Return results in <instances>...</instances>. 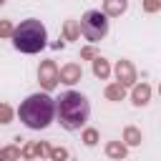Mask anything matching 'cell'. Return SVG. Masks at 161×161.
I'll list each match as a JSON object with an SVG mask.
<instances>
[{
	"instance_id": "2e32d148",
	"label": "cell",
	"mask_w": 161,
	"mask_h": 161,
	"mask_svg": "<svg viewBox=\"0 0 161 161\" xmlns=\"http://www.w3.org/2000/svg\"><path fill=\"white\" fill-rule=\"evenodd\" d=\"M86 143H96V133H88L86 136Z\"/></svg>"
},
{
	"instance_id": "4fadbf2b",
	"label": "cell",
	"mask_w": 161,
	"mask_h": 161,
	"mask_svg": "<svg viewBox=\"0 0 161 161\" xmlns=\"http://www.w3.org/2000/svg\"><path fill=\"white\" fill-rule=\"evenodd\" d=\"M0 118H3V123H5L8 118H10V111H8L5 106H0Z\"/></svg>"
},
{
	"instance_id": "6da1fadb",
	"label": "cell",
	"mask_w": 161,
	"mask_h": 161,
	"mask_svg": "<svg viewBox=\"0 0 161 161\" xmlns=\"http://www.w3.org/2000/svg\"><path fill=\"white\" fill-rule=\"evenodd\" d=\"M18 116L28 128L40 131V128L50 126V121L55 118V101L48 93H33L20 103Z\"/></svg>"
},
{
	"instance_id": "7a4b0ae2",
	"label": "cell",
	"mask_w": 161,
	"mask_h": 161,
	"mask_svg": "<svg viewBox=\"0 0 161 161\" xmlns=\"http://www.w3.org/2000/svg\"><path fill=\"white\" fill-rule=\"evenodd\" d=\"M88 113H91L88 98L80 96V93H75V91H65L55 101V116H58L60 126L68 128V131H78L88 121Z\"/></svg>"
},
{
	"instance_id": "277c9868",
	"label": "cell",
	"mask_w": 161,
	"mask_h": 161,
	"mask_svg": "<svg viewBox=\"0 0 161 161\" xmlns=\"http://www.w3.org/2000/svg\"><path fill=\"white\" fill-rule=\"evenodd\" d=\"M80 33L88 38V40H101L106 33H108V20L101 10H88L80 20Z\"/></svg>"
},
{
	"instance_id": "5b68a950",
	"label": "cell",
	"mask_w": 161,
	"mask_h": 161,
	"mask_svg": "<svg viewBox=\"0 0 161 161\" xmlns=\"http://www.w3.org/2000/svg\"><path fill=\"white\" fill-rule=\"evenodd\" d=\"M40 80H43L45 88H53V86H55V80H58V70H55L53 63H45V65L40 68Z\"/></svg>"
},
{
	"instance_id": "52a82bcc",
	"label": "cell",
	"mask_w": 161,
	"mask_h": 161,
	"mask_svg": "<svg viewBox=\"0 0 161 161\" xmlns=\"http://www.w3.org/2000/svg\"><path fill=\"white\" fill-rule=\"evenodd\" d=\"M126 10V0H106V13L108 15H121Z\"/></svg>"
},
{
	"instance_id": "9a60e30c",
	"label": "cell",
	"mask_w": 161,
	"mask_h": 161,
	"mask_svg": "<svg viewBox=\"0 0 161 161\" xmlns=\"http://www.w3.org/2000/svg\"><path fill=\"white\" fill-rule=\"evenodd\" d=\"M146 8H148V10H156V8H158V3H156V0H148V3H146Z\"/></svg>"
},
{
	"instance_id": "5bb4252c",
	"label": "cell",
	"mask_w": 161,
	"mask_h": 161,
	"mask_svg": "<svg viewBox=\"0 0 161 161\" xmlns=\"http://www.w3.org/2000/svg\"><path fill=\"white\" fill-rule=\"evenodd\" d=\"M65 30H68V35H70V38L75 35V25H73V23H68V25H65Z\"/></svg>"
},
{
	"instance_id": "7c38bea8",
	"label": "cell",
	"mask_w": 161,
	"mask_h": 161,
	"mask_svg": "<svg viewBox=\"0 0 161 161\" xmlns=\"http://www.w3.org/2000/svg\"><path fill=\"white\" fill-rule=\"evenodd\" d=\"M10 33H13L10 23H0V35H10Z\"/></svg>"
},
{
	"instance_id": "8992f818",
	"label": "cell",
	"mask_w": 161,
	"mask_h": 161,
	"mask_svg": "<svg viewBox=\"0 0 161 161\" xmlns=\"http://www.w3.org/2000/svg\"><path fill=\"white\" fill-rule=\"evenodd\" d=\"M58 78L65 80V83H75V80L80 78V68H78V65H68V68H63V70L58 73Z\"/></svg>"
},
{
	"instance_id": "8fae6325",
	"label": "cell",
	"mask_w": 161,
	"mask_h": 161,
	"mask_svg": "<svg viewBox=\"0 0 161 161\" xmlns=\"http://www.w3.org/2000/svg\"><path fill=\"white\" fill-rule=\"evenodd\" d=\"M108 96L111 98H118V96H123V88H118V86L116 88H108Z\"/></svg>"
},
{
	"instance_id": "e0dca14e",
	"label": "cell",
	"mask_w": 161,
	"mask_h": 161,
	"mask_svg": "<svg viewBox=\"0 0 161 161\" xmlns=\"http://www.w3.org/2000/svg\"><path fill=\"white\" fill-rule=\"evenodd\" d=\"M0 5H3V0H0Z\"/></svg>"
},
{
	"instance_id": "9c48e42d",
	"label": "cell",
	"mask_w": 161,
	"mask_h": 161,
	"mask_svg": "<svg viewBox=\"0 0 161 161\" xmlns=\"http://www.w3.org/2000/svg\"><path fill=\"white\" fill-rule=\"evenodd\" d=\"M93 70H96V75H101V78H106V75H108V65H106V60H96V65H93Z\"/></svg>"
},
{
	"instance_id": "ba28073f",
	"label": "cell",
	"mask_w": 161,
	"mask_h": 161,
	"mask_svg": "<svg viewBox=\"0 0 161 161\" xmlns=\"http://www.w3.org/2000/svg\"><path fill=\"white\" fill-rule=\"evenodd\" d=\"M121 75L126 78V83H131V80H133V70H131V65H128V63H123V60L118 63V78H121Z\"/></svg>"
},
{
	"instance_id": "3957f363",
	"label": "cell",
	"mask_w": 161,
	"mask_h": 161,
	"mask_svg": "<svg viewBox=\"0 0 161 161\" xmlns=\"http://www.w3.org/2000/svg\"><path fill=\"white\" fill-rule=\"evenodd\" d=\"M10 35H13V45L20 53H38L40 48H45V40H48L45 25L40 20H35V18L23 20Z\"/></svg>"
},
{
	"instance_id": "30bf717a",
	"label": "cell",
	"mask_w": 161,
	"mask_h": 161,
	"mask_svg": "<svg viewBox=\"0 0 161 161\" xmlns=\"http://www.w3.org/2000/svg\"><path fill=\"white\" fill-rule=\"evenodd\" d=\"M146 98H148V88L143 86V88H136V103H146Z\"/></svg>"
}]
</instances>
